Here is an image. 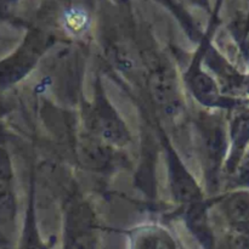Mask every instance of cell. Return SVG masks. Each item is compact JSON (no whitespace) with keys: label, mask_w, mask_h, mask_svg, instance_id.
I'll use <instances>...</instances> for the list:
<instances>
[{"label":"cell","mask_w":249,"mask_h":249,"mask_svg":"<svg viewBox=\"0 0 249 249\" xmlns=\"http://www.w3.org/2000/svg\"><path fill=\"white\" fill-rule=\"evenodd\" d=\"M192 4L199 5V6H207L208 5V0H189Z\"/></svg>","instance_id":"10"},{"label":"cell","mask_w":249,"mask_h":249,"mask_svg":"<svg viewBox=\"0 0 249 249\" xmlns=\"http://www.w3.org/2000/svg\"><path fill=\"white\" fill-rule=\"evenodd\" d=\"M134 249H174L172 236L160 226L146 225L133 233Z\"/></svg>","instance_id":"7"},{"label":"cell","mask_w":249,"mask_h":249,"mask_svg":"<svg viewBox=\"0 0 249 249\" xmlns=\"http://www.w3.org/2000/svg\"><path fill=\"white\" fill-rule=\"evenodd\" d=\"M85 124L95 138L106 145L123 147L130 141V131L101 87H96L95 96L85 112Z\"/></svg>","instance_id":"2"},{"label":"cell","mask_w":249,"mask_h":249,"mask_svg":"<svg viewBox=\"0 0 249 249\" xmlns=\"http://www.w3.org/2000/svg\"><path fill=\"white\" fill-rule=\"evenodd\" d=\"M122 1H123V2H126V1H129V0H122Z\"/></svg>","instance_id":"11"},{"label":"cell","mask_w":249,"mask_h":249,"mask_svg":"<svg viewBox=\"0 0 249 249\" xmlns=\"http://www.w3.org/2000/svg\"><path fill=\"white\" fill-rule=\"evenodd\" d=\"M185 82L195 99L201 104L213 106L218 102L219 96L215 83L199 67V57L197 55L185 74Z\"/></svg>","instance_id":"6"},{"label":"cell","mask_w":249,"mask_h":249,"mask_svg":"<svg viewBox=\"0 0 249 249\" xmlns=\"http://www.w3.org/2000/svg\"><path fill=\"white\" fill-rule=\"evenodd\" d=\"M168 167L170 187L175 201L189 208L201 203L202 195L198 185L172 148L168 150Z\"/></svg>","instance_id":"3"},{"label":"cell","mask_w":249,"mask_h":249,"mask_svg":"<svg viewBox=\"0 0 249 249\" xmlns=\"http://www.w3.org/2000/svg\"><path fill=\"white\" fill-rule=\"evenodd\" d=\"M17 213L15 173L9 152L0 146V225L12 223Z\"/></svg>","instance_id":"5"},{"label":"cell","mask_w":249,"mask_h":249,"mask_svg":"<svg viewBox=\"0 0 249 249\" xmlns=\"http://www.w3.org/2000/svg\"><path fill=\"white\" fill-rule=\"evenodd\" d=\"M151 89L156 102L168 114H177L181 109L180 95L175 73L168 66H160L151 75Z\"/></svg>","instance_id":"4"},{"label":"cell","mask_w":249,"mask_h":249,"mask_svg":"<svg viewBox=\"0 0 249 249\" xmlns=\"http://www.w3.org/2000/svg\"><path fill=\"white\" fill-rule=\"evenodd\" d=\"M0 139H1V133H0Z\"/></svg>","instance_id":"12"},{"label":"cell","mask_w":249,"mask_h":249,"mask_svg":"<svg viewBox=\"0 0 249 249\" xmlns=\"http://www.w3.org/2000/svg\"><path fill=\"white\" fill-rule=\"evenodd\" d=\"M62 21L66 28L77 33V32L84 31L89 22V17H88L87 11L80 7L72 6L63 11Z\"/></svg>","instance_id":"8"},{"label":"cell","mask_w":249,"mask_h":249,"mask_svg":"<svg viewBox=\"0 0 249 249\" xmlns=\"http://www.w3.org/2000/svg\"><path fill=\"white\" fill-rule=\"evenodd\" d=\"M53 38L39 31H31L18 48L0 60V90H5L23 79L53 45Z\"/></svg>","instance_id":"1"},{"label":"cell","mask_w":249,"mask_h":249,"mask_svg":"<svg viewBox=\"0 0 249 249\" xmlns=\"http://www.w3.org/2000/svg\"><path fill=\"white\" fill-rule=\"evenodd\" d=\"M18 0H0V9H9L14 6Z\"/></svg>","instance_id":"9"}]
</instances>
